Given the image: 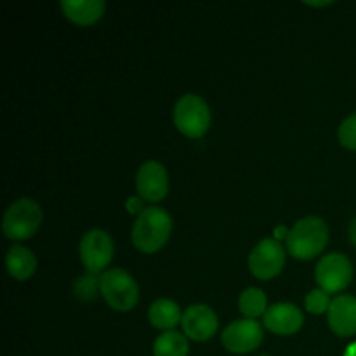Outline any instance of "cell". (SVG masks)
<instances>
[{
	"instance_id": "25",
	"label": "cell",
	"mask_w": 356,
	"mask_h": 356,
	"mask_svg": "<svg viewBox=\"0 0 356 356\" xmlns=\"http://www.w3.org/2000/svg\"><path fill=\"white\" fill-rule=\"evenodd\" d=\"M344 356H356V343L348 346V350H346V353H344Z\"/></svg>"
},
{
	"instance_id": "16",
	"label": "cell",
	"mask_w": 356,
	"mask_h": 356,
	"mask_svg": "<svg viewBox=\"0 0 356 356\" xmlns=\"http://www.w3.org/2000/svg\"><path fill=\"white\" fill-rule=\"evenodd\" d=\"M148 320L155 329L162 330V332H170L176 329L183 320V313H181L179 305L172 299L160 298L152 302L148 309Z\"/></svg>"
},
{
	"instance_id": "8",
	"label": "cell",
	"mask_w": 356,
	"mask_h": 356,
	"mask_svg": "<svg viewBox=\"0 0 356 356\" xmlns=\"http://www.w3.org/2000/svg\"><path fill=\"white\" fill-rule=\"evenodd\" d=\"M285 266V249L277 238H263L249 254V270L257 280H273Z\"/></svg>"
},
{
	"instance_id": "18",
	"label": "cell",
	"mask_w": 356,
	"mask_h": 356,
	"mask_svg": "<svg viewBox=\"0 0 356 356\" xmlns=\"http://www.w3.org/2000/svg\"><path fill=\"white\" fill-rule=\"evenodd\" d=\"M268 298L261 289L249 287L240 294L238 298V309L245 318L256 320L259 316H264L268 312Z\"/></svg>"
},
{
	"instance_id": "4",
	"label": "cell",
	"mask_w": 356,
	"mask_h": 356,
	"mask_svg": "<svg viewBox=\"0 0 356 356\" xmlns=\"http://www.w3.org/2000/svg\"><path fill=\"white\" fill-rule=\"evenodd\" d=\"M42 221H44V212L40 205L31 198H19L3 212L2 232L9 240L23 242L31 238L40 229Z\"/></svg>"
},
{
	"instance_id": "10",
	"label": "cell",
	"mask_w": 356,
	"mask_h": 356,
	"mask_svg": "<svg viewBox=\"0 0 356 356\" xmlns=\"http://www.w3.org/2000/svg\"><path fill=\"white\" fill-rule=\"evenodd\" d=\"M136 191L149 204H159L169 193V174L163 163L156 160H148L141 163L136 172Z\"/></svg>"
},
{
	"instance_id": "27",
	"label": "cell",
	"mask_w": 356,
	"mask_h": 356,
	"mask_svg": "<svg viewBox=\"0 0 356 356\" xmlns=\"http://www.w3.org/2000/svg\"><path fill=\"white\" fill-rule=\"evenodd\" d=\"M261 356H268V355H261Z\"/></svg>"
},
{
	"instance_id": "13",
	"label": "cell",
	"mask_w": 356,
	"mask_h": 356,
	"mask_svg": "<svg viewBox=\"0 0 356 356\" xmlns=\"http://www.w3.org/2000/svg\"><path fill=\"white\" fill-rule=\"evenodd\" d=\"M327 322L330 330L339 337L356 336V298L350 294H339L332 299L327 312Z\"/></svg>"
},
{
	"instance_id": "24",
	"label": "cell",
	"mask_w": 356,
	"mask_h": 356,
	"mask_svg": "<svg viewBox=\"0 0 356 356\" xmlns=\"http://www.w3.org/2000/svg\"><path fill=\"white\" fill-rule=\"evenodd\" d=\"M289 232H291V229H287V228H285V226H280V228L275 229V236H277V240H280V238L287 240Z\"/></svg>"
},
{
	"instance_id": "11",
	"label": "cell",
	"mask_w": 356,
	"mask_h": 356,
	"mask_svg": "<svg viewBox=\"0 0 356 356\" xmlns=\"http://www.w3.org/2000/svg\"><path fill=\"white\" fill-rule=\"evenodd\" d=\"M183 334L195 343H205L218 334L219 320L207 305H191L183 312Z\"/></svg>"
},
{
	"instance_id": "1",
	"label": "cell",
	"mask_w": 356,
	"mask_h": 356,
	"mask_svg": "<svg viewBox=\"0 0 356 356\" xmlns=\"http://www.w3.org/2000/svg\"><path fill=\"white\" fill-rule=\"evenodd\" d=\"M172 226V218L165 209L146 207L132 225V245L143 254H156L169 242Z\"/></svg>"
},
{
	"instance_id": "5",
	"label": "cell",
	"mask_w": 356,
	"mask_h": 356,
	"mask_svg": "<svg viewBox=\"0 0 356 356\" xmlns=\"http://www.w3.org/2000/svg\"><path fill=\"white\" fill-rule=\"evenodd\" d=\"M172 118L181 134L190 139H200L211 127L212 113L204 97L197 94H184L174 106Z\"/></svg>"
},
{
	"instance_id": "22",
	"label": "cell",
	"mask_w": 356,
	"mask_h": 356,
	"mask_svg": "<svg viewBox=\"0 0 356 356\" xmlns=\"http://www.w3.org/2000/svg\"><path fill=\"white\" fill-rule=\"evenodd\" d=\"M143 202H145V200H143L141 197L127 198V202H125V207H127L129 214H132V216H136V218H138V216L141 214V212L146 209V207H143Z\"/></svg>"
},
{
	"instance_id": "14",
	"label": "cell",
	"mask_w": 356,
	"mask_h": 356,
	"mask_svg": "<svg viewBox=\"0 0 356 356\" xmlns=\"http://www.w3.org/2000/svg\"><path fill=\"white\" fill-rule=\"evenodd\" d=\"M63 14L79 26H90L103 17L106 3L103 0H63Z\"/></svg>"
},
{
	"instance_id": "7",
	"label": "cell",
	"mask_w": 356,
	"mask_h": 356,
	"mask_svg": "<svg viewBox=\"0 0 356 356\" xmlns=\"http://www.w3.org/2000/svg\"><path fill=\"white\" fill-rule=\"evenodd\" d=\"M79 254L87 273L103 275L113 261V240L103 229H90L80 240Z\"/></svg>"
},
{
	"instance_id": "17",
	"label": "cell",
	"mask_w": 356,
	"mask_h": 356,
	"mask_svg": "<svg viewBox=\"0 0 356 356\" xmlns=\"http://www.w3.org/2000/svg\"><path fill=\"white\" fill-rule=\"evenodd\" d=\"M188 353L190 346L186 336L176 330L162 332L153 343V356H188Z\"/></svg>"
},
{
	"instance_id": "26",
	"label": "cell",
	"mask_w": 356,
	"mask_h": 356,
	"mask_svg": "<svg viewBox=\"0 0 356 356\" xmlns=\"http://www.w3.org/2000/svg\"><path fill=\"white\" fill-rule=\"evenodd\" d=\"M305 3H308V6H313V7H325V6H330V3L332 2H305Z\"/></svg>"
},
{
	"instance_id": "23",
	"label": "cell",
	"mask_w": 356,
	"mask_h": 356,
	"mask_svg": "<svg viewBox=\"0 0 356 356\" xmlns=\"http://www.w3.org/2000/svg\"><path fill=\"white\" fill-rule=\"evenodd\" d=\"M348 236H350V242L356 247V218L351 221L350 229H348Z\"/></svg>"
},
{
	"instance_id": "20",
	"label": "cell",
	"mask_w": 356,
	"mask_h": 356,
	"mask_svg": "<svg viewBox=\"0 0 356 356\" xmlns=\"http://www.w3.org/2000/svg\"><path fill=\"white\" fill-rule=\"evenodd\" d=\"M330 302H332L330 294L329 292L322 291V289H315V291H312L305 298L306 312L312 313V315H322V313L329 312Z\"/></svg>"
},
{
	"instance_id": "2",
	"label": "cell",
	"mask_w": 356,
	"mask_h": 356,
	"mask_svg": "<svg viewBox=\"0 0 356 356\" xmlns=\"http://www.w3.org/2000/svg\"><path fill=\"white\" fill-rule=\"evenodd\" d=\"M287 252L298 261H312L325 250L329 243V226L316 216L296 222L287 236Z\"/></svg>"
},
{
	"instance_id": "9",
	"label": "cell",
	"mask_w": 356,
	"mask_h": 356,
	"mask_svg": "<svg viewBox=\"0 0 356 356\" xmlns=\"http://www.w3.org/2000/svg\"><path fill=\"white\" fill-rule=\"evenodd\" d=\"M264 339V330L257 320L243 318L228 323L221 334V343L233 355H247L256 351Z\"/></svg>"
},
{
	"instance_id": "21",
	"label": "cell",
	"mask_w": 356,
	"mask_h": 356,
	"mask_svg": "<svg viewBox=\"0 0 356 356\" xmlns=\"http://www.w3.org/2000/svg\"><path fill=\"white\" fill-rule=\"evenodd\" d=\"M337 138L343 148L350 149V152H356V111L355 113L348 115L339 125L337 131Z\"/></svg>"
},
{
	"instance_id": "12",
	"label": "cell",
	"mask_w": 356,
	"mask_h": 356,
	"mask_svg": "<svg viewBox=\"0 0 356 356\" xmlns=\"http://www.w3.org/2000/svg\"><path fill=\"white\" fill-rule=\"evenodd\" d=\"M264 327L277 336H294L305 325V313L292 302H275L263 316Z\"/></svg>"
},
{
	"instance_id": "15",
	"label": "cell",
	"mask_w": 356,
	"mask_h": 356,
	"mask_svg": "<svg viewBox=\"0 0 356 356\" xmlns=\"http://www.w3.org/2000/svg\"><path fill=\"white\" fill-rule=\"evenodd\" d=\"M37 256L28 247L13 245L6 254V268L17 282H26L37 271Z\"/></svg>"
},
{
	"instance_id": "19",
	"label": "cell",
	"mask_w": 356,
	"mask_h": 356,
	"mask_svg": "<svg viewBox=\"0 0 356 356\" xmlns=\"http://www.w3.org/2000/svg\"><path fill=\"white\" fill-rule=\"evenodd\" d=\"M97 291H99V277L97 275H82L73 284V294H75L76 299H80L83 302L92 301L97 296Z\"/></svg>"
},
{
	"instance_id": "3",
	"label": "cell",
	"mask_w": 356,
	"mask_h": 356,
	"mask_svg": "<svg viewBox=\"0 0 356 356\" xmlns=\"http://www.w3.org/2000/svg\"><path fill=\"white\" fill-rule=\"evenodd\" d=\"M99 294L115 312H131L139 301V285L129 271L111 268L99 275Z\"/></svg>"
},
{
	"instance_id": "6",
	"label": "cell",
	"mask_w": 356,
	"mask_h": 356,
	"mask_svg": "<svg viewBox=\"0 0 356 356\" xmlns=\"http://www.w3.org/2000/svg\"><path fill=\"white\" fill-rule=\"evenodd\" d=\"M315 280L322 291L339 294L346 291L353 280V264L341 252L325 254L315 268Z\"/></svg>"
}]
</instances>
